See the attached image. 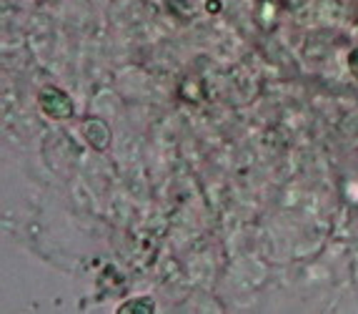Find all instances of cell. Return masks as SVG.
Segmentation results:
<instances>
[{
	"mask_svg": "<svg viewBox=\"0 0 358 314\" xmlns=\"http://www.w3.org/2000/svg\"><path fill=\"white\" fill-rule=\"evenodd\" d=\"M38 103H41V111L53 121H66L73 116V101L66 91H60L55 86H48L43 88L41 96H38Z\"/></svg>",
	"mask_w": 358,
	"mask_h": 314,
	"instance_id": "1",
	"label": "cell"
},
{
	"mask_svg": "<svg viewBox=\"0 0 358 314\" xmlns=\"http://www.w3.org/2000/svg\"><path fill=\"white\" fill-rule=\"evenodd\" d=\"M83 133H85V141H88L93 149H98V151H106L108 144H110V128H108L101 118H88V121H83Z\"/></svg>",
	"mask_w": 358,
	"mask_h": 314,
	"instance_id": "2",
	"label": "cell"
},
{
	"mask_svg": "<svg viewBox=\"0 0 358 314\" xmlns=\"http://www.w3.org/2000/svg\"><path fill=\"white\" fill-rule=\"evenodd\" d=\"M155 304L150 296H138V299H131V302L120 304L118 314H153Z\"/></svg>",
	"mask_w": 358,
	"mask_h": 314,
	"instance_id": "3",
	"label": "cell"
},
{
	"mask_svg": "<svg viewBox=\"0 0 358 314\" xmlns=\"http://www.w3.org/2000/svg\"><path fill=\"white\" fill-rule=\"evenodd\" d=\"M348 71H351V76L358 78V48H353L351 53H348Z\"/></svg>",
	"mask_w": 358,
	"mask_h": 314,
	"instance_id": "4",
	"label": "cell"
},
{
	"mask_svg": "<svg viewBox=\"0 0 358 314\" xmlns=\"http://www.w3.org/2000/svg\"><path fill=\"white\" fill-rule=\"evenodd\" d=\"M206 11L218 13V11H221V3H218V0H208V3H206Z\"/></svg>",
	"mask_w": 358,
	"mask_h": 314,
	"instance_id": "5",
	"label": "cell"
}]
</instances>
